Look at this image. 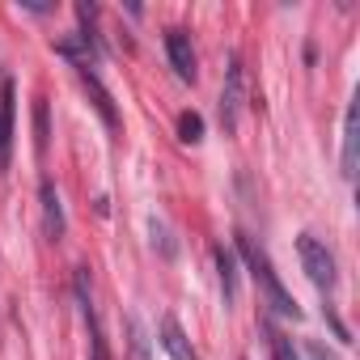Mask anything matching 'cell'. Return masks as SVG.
Segmentation results:
<instances>
[{
	"instance_id": "cell-1",
	"label": "cell",
	"mask_w": 360,
	"mask_h": 360,
	"mask_svg": "<svg viewBox=\"0 0 360 360\" xmlns=\"http://www.w3.org/2000/svg\"><path fill=\"white\" fill-rule=\"evenodd\" d=\"M238 250H242V259H246V267H250V276H255V284L263 288V297H267V305L276 309V314H284V318H301V305L292 301V292L280 284V276H276V267H271V259H267V250L250 238V233H238Z\"/></svg>"
},
{
	"instance_id": "cell-2",
	"label": "cell",
	"mask_w": 360,
	"mask_h": 360,
	"mask_svg": "<svg viewBox=\"0 0 360 360\" xmlns=\"http://www.w3.org/2000/svg\"><path fill=\"white\" fill-rule=\"evenodd\" d=\"M242 110H246V68H242V56L229 51V68H225V85H221V127L238 131Z\"/></svg>"
},
{
	"instance_id": "cell-3",
	"label": "cell",
	"mask_w": 360,
	"mask_h": 360,
	"mask_svg": "<svg viewBox=\"0 0 360 360\" xmlns=\"http://www.w3.org/2000/svg\"><path fill=\"white\" fill-rule=\"evenodd\" d=\"M72 292H77V305H81V318L89 330V360H110V347H106V335H102V322H98V309L89 297V267L72 271Z\"/></svg>"
},
{
	"instance_id": "cell-4",
	"label": "cell",
	"mask_w": 360,
	"mask_h": 360,
	"mask_svg": "<svg viewBox=\"0 0 360 360\" xmlns=\"http://www.w3.org/2000/svg\"><path fill=\"white\" fill-rule=\"evenodd\" d=\"M297 255H301V267H305V276L314 280V288L330 292V288H335V255H330L314 233H301V238H297Z\"/></svg>"
},
{
	"instance_id": "cell-5",
	"label": "cell",
	"mask_w": 360,
	"mask_h": 360,
	"mask_svg": "<svg viewBox=\"0 0 360 360\" xmlns=\"http://www.w3.org/2000/svg\"><path fill=\"white\" fill-rule=\"evenodd\" d=\"M165 56H169V68L178 72V81H195L200 68H195V47H191V34L187 30H165Z\"/></svg>"
},
{
	"instance_id": "cell-6",
	"label": "cell",
	"mask_w": 360,
	"mask_h": 360,
	"mask_svg": "<svg viewBox=\"0 0 360 360\" xmlns=\"http://www.w3.org/2000/svg\"><path fill=\"white\" fill-rule=\"evenodd\" d=\"M39 200H43V229H47V238H51V242H60V238H64V229H68V221H64V204H60V191H56L51 178H43Z\"/></svg>"
},
{
	"instance_id": "cell-7",
	"label": "cell",
	"mask_w": 360,
	"mask_h": 360,
	"mask_svg": "<svg viewBox=\"0 0 360 360\" xmlns=\"http://www.w3.org/2000/svg\"><path fill=\"white\" fill-rule=\"evenodd\" d=\"M157 343L169 352V360H200V352L191 347V339H187L183 326H178V318H161V339Z\"/></svg>"
},
{
	"instance_id": "cell-8",
	"label": "cell",
	"mask_w": 360,
	"mask_h": 360,
	"mask_svg": "<svg viewBox=\"0 0 360 360\" xmlns=\"http://www.w3.org/2000/svg\"><path fill=\"white\" fill-rule=\"evenodd\" d=\"M77 72H81V85H85V89L94 94V106H98L102 123H106V127L115 131V127H119V110H115V98H110V94H106V85L98 81V72H89V64H85V68L77 64Z\"/></svg>"
},
{
	"instance_id": "cell-9",
	"label": "cell",
	"mask_w": 360,
	"mask_h": 360,
	"mask_svg": "<svg viewBox=\"0 0 360 360\" xmlns=\"http://www.w3.org/2000/svg\"><path fill=\"white\" fill-rule=\"evenodd\" d=\"M13 148V81L0 85V165H9Z\"/></svg>"
},
{
	"instance_id": "cell-10",
	"label": "cell",
	"mask_w": 360,
	"mask_h": 360,
	"mask_svg": "<svg viewBox=\"0 0 360 360\" xmlns=\"http://www.w3.org/2000/svg\"><path fill=\"white\" fill-rule=\"evenodd\" d=\"M356 119H360V110H356V102H352V106L343 110V178H347V183L356 178V144H360Z\"/></svg>"
},
{
	"instance_id": "cell-11",
	"label": "cell",
	"mask_w": 360,
	"mask_h": 360,
	"mask_svg": "<svg viewBox=\"0 0 360 360\" xmlns=\"http://www.w3.org/2000/svg\"><path fill=\"white\" fill-rule=\"evenodd\" d=\"M212 259H217V276H221L225 305H233V301H238V259H233V250H225V246H217Z\"/></svg>"
},
{
	"instance_id": "cell-12",
	"label": "cell",
	"mask_w": 360,
	"mask_h": 360,
	"mask_svg": "<svg viewBox=\"0 0 360 360\" xmlns=\"http://www.w3.org/2000/svg\"><path fill=\"white\" fill-rule=\"evenodd\" d=\"M123 326H127V356L131 360H153V339H148V330H144V322L136 318V314H127L123 318Z\"/></svg>"
},
{
	"instance_id": "cell-13",
	"label": "cell",
	"mask_w": 360,
	"mask_h": 360,
	"mask_svg": "<svg viewBox=\"0 0 360 360\" xmlns=\"http://www.w3.org/2000/svg\"><path fill=\"white\" fill-rule=\"evenodd\" d=\"M47 144H51V119H47V98L34 102V153L47 157Z\"/></svg>"
},
{
	"instance_id": "cell-14",
	"label": "cell",
	"mask_w": 360,
	"mask_h": 360,
	"mask_svg": "<svg viewBox=\"0 0 360 360\" xmlns=\"http://www.w3.org/2000/svg\"><path fill=\"white\" fill-rule=\"evenodd\" d=\"M178 140H183V144H200L204 140V115L200 110H183V115H178Z\"/></svg>"
},
{
	"instance_id": "cell-15",
	"label": "cell",
	"mask_w": 360,
	"mask_h": 360,
	"mask_svg": "<svg viewBox=\"0 0 360 360\" xmlns=\"http://www.w3.org/2000/svg\"><path fill=\"white\" fill-rule=\"evenodd\" d=\"M263 330H267V339H271V356H276V360H301L297 347H292V339H288L284 330H276L271 322H263Z\"/></svg>"
},
{
	"instance_id": "cell-16",
	"label": "cell",
	"mask_w": 360,
	"mask_h": 360,
	"mask_svg": "<svg viewBox=\"0 0 360 360\" xmlns=\"http://www.w3.org/2000/svg\"><path fill=\"white\" fill-rule=\"evenodd\" d=\"M148 233H153V250H161V259H174V255H178V246H174L169 229H165V225H161L157 217L148 221Z\"/></svg>"
},
{
	"instance_id": "cell-17",
	"label": "cell",
	"mask_w": 360,
	"mask_h": 360,
	"mask_svg": "<svg viewBox=\"0 0 360 360\" xmlns=\"http://www.w3.org/2000/svg\"><path fill=\"white\" fill-rule=\"evenodd\" d=\"M309 360H330V356H326V352H322L318 343H309Z\"/></svg>"
}]
</instances>
